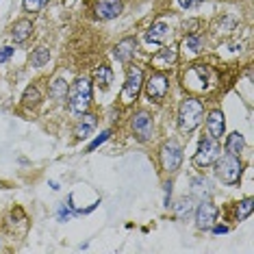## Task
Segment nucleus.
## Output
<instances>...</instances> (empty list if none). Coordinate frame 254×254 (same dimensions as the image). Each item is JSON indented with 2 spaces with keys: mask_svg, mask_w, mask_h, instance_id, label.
I'll use <instances>...</instances> for the list:
<instances>
[{
  "mask_svg": "<svg viewBox=\"0 0 254 254\" xmlns=\"http://www.w3.org/2000/svg\"><path fill=\"white\" fill-rule=\"evenodd\" d=\"M193 213V200L191 198H187V200H181L176 204V215L181 217V219H185V217H189Z\"/></svg>",
  "mask_w": 254,
  "mask_h": 254,
  "instance_id": "21",
  "label": "nucleus"
},
{
  "mask_svg": "<svg viewBox=\"0 0 254 254\" xmlns=\"http://www.w3.org/2000/svg\"><path fill=\"white\" fill-rule=\"evenodd\" d=\"M11 57H13V48H11V46H4V48H0V63L9 61Z\"/></svg>",
  "mask_w": 254,
  "mask_h": 254,
  "instance_id": "29",
  "label": "nucleus"
},
{
  "mask_svg": "<svg viewBox=\"0 0 254 254\" xmlns=\"http://www.w3.org/2000/svg\"><path fill=\"white\" fill-rule=\"evenodd\" d=\"M176 61V48L174 46H167V48H161L159 55L152 57V65L154 67H167Z\"/></svg>",
  "mask_w": 254,
  "mask_h": 254,
  "instance_id": "16",
  "label": "nucleus"
},
{
  "mask_svg": "<svg viewBox=\"0 0 254 254\" xmlns=\"http://www.w3.org/2000/svg\"><path fill=\"white\" fill-rule=\"evenodd\" d=\"M170 195H172V183H165V206H170Z\"/></svg>",
  "mask_w": 254,
  "mask_h": 254,
  "instance_id": "31",
  "label": "nucleus"
},
{
  "mask_svg": "<svg viewBox=\"0 0 254 254\" xmlns=\"http://www.w3.org/2000/svg\"><path fill=\"white\" fill-rule=\"evenodd\" d=\"M217 152H219V146H217V139L213 137H202L200 139V146H198V152H195V165H209L217 159Z\"/></svg>",
  "mask_w": 254,
  "mask_h": 254,
  "instance_id": "6",
  "label": "nucleus"
},
{
  "mask_svg": "<svg viewBox=\"0 0 254 254\" xmlns=\"http://www.w3.org/2000/svg\"><path fill=\"white\" fill-rule=\"evenodd\" d=\"M31 33H33V24H31L28 20H20V22H15L13 28H11V35H13V42H15V44L26 42V39L31 37Z\"/></svg>",
  "mask_w": 254,
  "mask_h": 254,
  "instance_id": "15",
  "label": "nucleus"
},
{
  "mask_svg": "<svg viewBox=\"0 0 254 254\" xmlns=\"http://www.w3.org/2000/svg\"><path fill=\"white\" fill-rule=\"evenodd\" d=\"M94 80H96V85L100 89H107L109 85H111V80H113L111 67H109V65H98L94 70Z\"/></svg>",
  "mask_w": 254,
  "mask_h": 254,
  "instance_id": "18",
  "label": "nucleus"
},
{
  "mask_svg": "<svg viewBox=\"0 0 254 254\" xmlns=\"http://www.w3.org/2000/svg\"><path fill=\"white\" fill-rule=\"evenodd\" d=\"M200 0H178V4H181L183 9H191V7H195Z\"/></svg>",
  "mask_w": 254,
  "mask_h": 254,
  "instance_id": "30",
  "label": "nucleus"
},
{
  "mask_svg": "<svg viewBox=\"0 0 254 254\" xmlns=\"http://www.w3.org/2000/svg\"><path fill=\"white\" fill-rule=\"evenodd\" d=\"M167 33H170V26H167L165 22H157V24H152V28L148 31L146 39L150 44H163L165 37H167Z\"/></svg>",
  "mask_w": 254,
  "mask_h": 254,
  "instance_id": "17",
  "label": "nucleus"
},
{
  "mask_svg": "<svg viewBox=\"0 0 254 254\" xmlns=\"http://www.w3.org/2000/svg\"><path fill=\"white\" fill-rule=\"evenodd\" d=\"M39 89L37 87H28L26 91H24V98H22V100H24V107H35L37 102H39Z\"/></svg>",
  "mask_w": 254,
  "mask_h": 254,
  "instance_id": "23",
  "label": "nucleus"
},
{
  "mask_svg": "<svg viewBox=\"0 0 254 254\" xmlns=\"http://www.w3.org/2000/svg\"><path fill=\"white\" fill-rule=\"evenodd\" d=\"M91 102V85L87 78L74 80L70 94H67V109L72 113H85Z\"/></svg>",
  "mask_w": 254,
  "mask_h": 254,
  "instance_id": "2",
  "label": "nucleus"
},
{
  "mask_svg": "<svg viewBox=\"0 0 254 254\" xmlns=\"http://www.w3.org/2000/svg\"><path fill=\"white\" fill-rule=\"evenodd\" d=\"M96 124H98L96 115H91V113H85L83 118H80V122L76 124V128H74V135H76L78 139H87V137L91 135V132H94Z\"/></svg>",
  "mask_w": 254,
  "mask_h": 254,
  "instance_id": "14",
  "label": "nucleus"
},
{
  "mask_svg": "<svg viewBox=\"0 0 254 254\" xmlns=\"http://www.w3.org/2000/svg\"><path fill=\"white\" fill-rule=\"evenodd\" d=\"M215 170H217V176L222 178V183L237 185V183H239V178H241V161L237 159L235 154L226 152L224 157L217 159Z\"/></svg>",
  "mask_w": 254,
  "mask_h": 254,
  "instance_id": "3",
  "label": "nucleus"
},
{
  "mask_svg": "<svg viewBox=\"0 0 254 254\" xmlns=\"http://www.w3.org/2000/svg\"><path fill=\"white\" fill-rule=\"evenodd\" d=\"M141 85H143V72L139 67H130L128 76H126V83H124V89H122L124 105H130L132 100H137V96H139V91H141Z\"/></svg>",
  "mask_w": 254,
  "mask_h": 254,
  "instance_id": "4",
  "label": "nucleus"
},
{
  "mask_svg": "<svg viewBox=\"0 0 254 254\" xmlns=\"http://www.w3.org/2000/svg\"><path fill=\"white\" fill-rule=\"evenodd\" d=\"M132 130L137 132V137L141 141H148L152 137V118L146 111H139L132 118Z\"/></svg>",
  "mask_w": 254,
  "mask_h": 254,
  "instance_id": "10",
  "label": "nucleus"
},
{
  "mask_svg": "<svg viewBox=\"0 0 254 254\" xmlns=\"http://www.w3.org/2000/svg\"><path fill=\"white\" fill-rule=\"evenodd\" d=\"M167 78H165V74H152V76L148 78V83H146V96L150 98V100H154V102H161L163 98L167 96Z\"/></svg>",
  "mask_w": 254,
  "mask_h": 254,
  "instance_id": "8",
  "label": "nucleus"
},
{
  "mask_svg": "<svg viewBox=\"0 0 254 254\" xmlns=\"http://www.w3.org/2000/svg\"><path fill=\"white\" fill-rule=\"evenodd\" d=\"M252 209H254V200L252 198H246L244 202H239V206H237V213H235L237 219H239V222H241V219H246L252 213Z\"/></svg>",
  "mask_w": 254,
  "mask_h": 254,
  "instance_id": "22",
  "label": "nucleus"
},
{
  "mask_svg": "<svg viewBox=\"0 0 254 254\" xmlns=\"http://www.w3.org/2000/svg\"><path fill=\"white\" fill-rule=\"evenodd\" d=\"M217 219V206L211 204V202H200L198 211H195V224H198L200 230H209Z\"/></svg>",
  "mask_w": 254,
  "mask_h": 254,
  "instance_id": "9",
  "label": "nucleus"
},
{
  "mask_svg": "<svg viewBox=\"0 0 254 254\" xmlns=\"http://www.w3.org/2000/svg\"><path fill=\"white\" fill-rule=\"evenodd\" d=\"M53 96L55 98H65V80L57 78L53 83Z\"/></svg>",
  "mask_w": 254,
  "mask_h": 254,
  "instance_id": "27",
  "label": "nucleus"
},
{
  "mask_svg": "<svg viewBox=\"0 0 254 254\" xmlns=\"http://www.w3.org/2000/svg\"><path fill=\"white\" fill-rule=\"evenodd\" d=\"M206 130L213 139H219L224 135V113L222 111H211L206 118Z\"/></svg>",
  "mask_w": 254,
  "mask_h": 254,
  "instance_id": "13",
  "label": "nucleus"
},
{
  "mask_svg": "<svg viewBox=\"0 0 254 254\" xmlns=\"http://www.w3.org/2000/svg\"><path fill=\"white\" fill-rule=\"evenodd\" d=\"M74 215V211H72V202L67 200V204H61L59 206V213H57V217H59V222H67Z\"/></svg>",
  "mask_w": 254,
  "mask_h": 254,
  "instance_id": "24",
  "label": "nucleus"
},
{
  "mask_svg": "<svg viewBox=\"0 0 254 254\" xmlns=\"http://www.w3.org/2000/svg\"><path fill=\"white\" fill-rule=\"evenodd\" d=\"M213 228V233L215 235H224V233H228V226H211Z\"/></svg>",
  "mask_w": 254,
  "mask_h": 254,
  "instance_id": "32",
  "label": "nucleus"
},
{
  "mask_svg": "<svg viewBox=\"0 0 254 254\" xmlns=\"http://www.w3.org/2000/svg\"><path fill=\"white\" fill-rule=\"evenodd\" d=\"M122 13V0H100L96 4V15L100 20H113Z\"/></svg>",
  "mask_w": 254,
  "mask_h": 254,
  "instance_id": "11",
  "label": "nucleus"
},
{
  "mask_svg": "<svg viewBox=\"0 0 254 254\" xmlns=\"http://www.w3.org/2000/svg\"><path fill=\"white\" fill-rule=\"evenodd\" d=\"M50 59V50L46 48V46H39V48L33 50V55H31V65H35V67H42L46 65Z\"/></svg>",
  "mask_w": 254,
  "mask_h": 254,
  "instance_id": "20",
  "label": "nucleus"
},
{
  "mask_svg": "<svg viewBox=\"0 0 254 254\" xmlns=\"http://www.w3.org/2000/svg\"><path fill=\"white\" fill-rule=\"evenodd\" d=\"M181 161H183V150L176 141H167L161 148V165H163L165 172H176L181 167Z\"/></svg>",
  "mask_w": 254,
  "mask_h": 254,
  "instance_id": "5",
  "label": "nucleus"
},
{
  "mask_svg": "<svg viewBox=\"0 0 254 254\" xmlns=\"http://www.w3.org/2000/svg\"><path fill=\"white\" fill-rule=\"evenodd\" d=\"M135 53H137V39H135V37H126V39H122V42L115 46V50H113L115 59L122 61V63H128Z\"/></svg>",
  "mask_w": 254,
  "mask_h": 254,
  "instance_id": "12",
  "label": "nucleus"
},
{
  "mask_svg": "<svg viewBox=\"0 0 254 254\" xmlns=\"http://www.w3.org/2000/svg\"><path fill=\"white\" fill-rule=\"evenodd\" d=\"M109 135H111V132H109V130H105V132H102L100 137H96V139L89 143V148H87V150H89V152H94V150H96L98 146H100V143H105V141L109 139Z\"/></svg>",
  "mask_w": 254,
  "mask_h": 254,
  "instance_id": "28",
  "label": "nucleus"
},
{
  "mask_svg": "<svg viewBox=\"0 0 254 254\" xmlns=\"http://www.w3.org/2000/svg\"><path fill=\"white\" fill-rule=\"evenodd\" d=\"M206 80H209V70L202 63L189 67V72L185 74V87L193 89V91H204L206 89Z\"/></svg>",
  "mask_w": 254,
  "mask_h": 254,
  "instance_id": "7",
  "label": "nucleus"
},
{
  "mask_svg": "<svg viewBox=\"0 0 254 254\" xmlns=\"http://www.w3.org/2000/svg\"><path fill=\"white\" fill-rule=\"evenodd\" d=\"M183 46H185V48H189L191 53H198L200 46H202V39H200L198 35H189V37L183 42Z\"/></svg>",
  "mask_w": 254,
  "mask_h": 254,
  "instance_id": "25",
  "label": "nucleus"
},
{
  "mask_svg": "<svg viewBox=\"0 0 254 254\" xmlns=\"http://www.w3.org/2000/svg\"><path fill=\"white\" fill-rule=\"evenodd\" d=\"M241 150H244V137H241L239 132H233V135H228V139H226V152L235 154V157H239Z\"/></svg>",
  "mask_w": 254,
  "mask_h": 254,
  "instance_id": "19",
  "label": "nucleus"
},
{
  "mask_svg": "<svg viewBox=\"0 0 254 254\" xmlns=\"http://www.w3.org/2000/svg\"><path fill=\"white\" fill-rule=\"evenodd\" d=\"M46 2H48V0H24V9L28 13H37V11H42Z\"/></svg>",
  "mask_w": 254,
  "mask_h": 254,
  "instance_id": "26",
  "label": "nucleus"
},
{
  "mask_svg": "<svg viewBox=\"0 0 254 254\" xmlns=\"http://www.w3.org/2000/svg\"><path fill=\"white\" fill-rule=\"evenodd\" d=\"M202 115H204V107L200 100H195V98L183 100L181 111H178V128L183 132H191L202 122Z\"/></svg>",
  "mask_w": 254,
  "mask_h": 254,
  "instance_id": "1",
  "label": "nucleus"
}]
</instances>
